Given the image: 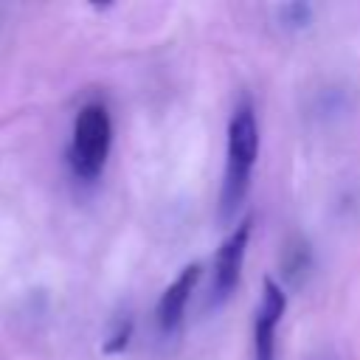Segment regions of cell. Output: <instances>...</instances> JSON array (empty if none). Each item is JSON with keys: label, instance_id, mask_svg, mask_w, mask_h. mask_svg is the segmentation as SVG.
I'll return each mask as SVG.
<instances>
[{"label": "cell", "instance_id": "cell-1", "mask_svg": "<svg viewBox=\"0 0 360 360\" xmlns=\"http://www.w3.org/2000/svg\"><path fill=\"white\" fill-rule=\"evenodd\" d=\"M225 177H222V197H219V217L225 222L233 219L236 208L242 205L250 174L259 155V124L256 112L248 101H242L228 124V152H225Z\"/></svg>", "mask_w": 360, "mask_h": 360}, {"label": "cell", "instance_id": "cell-2", "mask_svg": "<svg viewBox=\"0 0 360 360\" xmlns=\"http://www.w3.org/2000/svg\"><path fill=\"white\" fill-rule=\"evenodd\" d=\"M112 146V121L104 104L93 101L84 104L73 121V138H70V166L79 177L93 180L101 174L107 155Z\"/></svg>", "mask_w": 360, "mask_h": 360}, {"label": "cell", "instance_id": "cell-3", "mask_svg": "<svg viewBox=\"0 0 360 360\" xmlns=\"http://www.w3.org/2000/svg\"><path fill=\"white\" fill-rule=\"evenodd\" d=\"M253 231V219L245 217L242 222H236V228L228 233V239L219 245L217 259H214V278H211V304L219 307L228 301V295L236 290L239 276H242V264H245V253H248V239Z\"/></svg>", "mask_w": 360, "mask_h": 360}, {"label": "cell", "instance_id": "cell-4", "mask_svg": "<svg viewBox=\"0 0 360 360\" xmlns=\"http://www.w3.org/2000/svg\"><path fill=\"white\" fill-rule=\"evenodd\" d=\"M287 309V292L273 278H264L262 304L253 321V360H276V326Z\"/></svg>", "mask_w": 360, "mask_h": 360}, {"label": "cell", "instance_id": "cell-5", "mask_svg": "<svg viewBox=\"0 0 360 360\" xmlns=\"http://www.w3.org/2000/svg\"><path fill=\"white\" fill-rule=\"evenodd\" d=\"M197 281H200V264H186L177 273V278L160 292L155 318H158V329L163 335H172L180 326L183 312H186V304H188V295L197 287Z\"/></svg>", "mask_w": 360, "mask_h": 360}, {"label": "cell", "instance_id": "cell-6", "mask_svg": "<svg viewBox=\"0 0 360 360\" xmlns=\"http://www.w3.org/2000/svg\"><path fill=\"white\" fill-rule=\"evenodd\" d=\"M132 329H135V323H132V318H121L115 326H112V332H110V338L104 340V346H101V352L104 354H121L127 346H129V338H132Z\"/></svg>", "mask_w": 360, "mask_h": 360}, {"label": "cell", "instance_id": "cell-7", "mask_svg": "<svg viewBox=\"0 0 360 360\" xmlns=\"http://www.w3.org/2000/svg\"><path fill=\"white\" fill-rule=\"evenodd\" d=\"M278 14L290 28H304L309 22V17H312V8L307 3H287V6L278 8Z\"/></svg>", "mask_w": 360, "mask_h": 360}]
</instances>
